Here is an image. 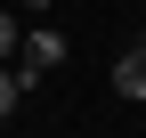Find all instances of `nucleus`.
I'll return each mask as SVG.
<instances>
[{
  "instance_id": "f257e3e1",
  "label": "nucleus",
  "mask_w": 146,
  "mask_h": 138,
  "mask_svg": "<svg viewBox=\"0 0 146 138\" xmlns=\"http://www.w3.org/2000/svg\"><path fill=\"white\" fill-rule=\"evenodd\" d=\"M16 49H25V57H16V90H33L41 73H57V65H65V33H57V25H33Z\"/></svg>"
},
{
  "instance_id": "f03ea898",
  "label": "nucleus",
  "mask_w": 146,
  "mask_h": 138,
  "mask_svg": "<svg viewBox=\"0 0 146 138\" xmlns=\"http://www.w3.org/2000/svg\"><path fill=\"white\" fill-rule=\"evenodd\" d=\"M114 98H130V106L146 98V41L130 49V57H114Z\"/></svg>"
},
{
  "instance_id": "7ed1b4c3",
  "label": "nucleus",
  "mask_w": 146,
  "mask_h": 138,
  "mask_svg": "<svg viewBox=\"0 0 146 138\" xmlns=\"http://www.w3.org/2000/svg\"><path fill=\"white\" fill-rule=\"evenodd\" d=\"M16 98H25V90H16V65L0 57V122H8V114H16Z\"/></svg>"
},
{
  "instance_id": "20e7f679",
  "label": "nucleus",
  "mask_w": 146,
  "mask_h": 138,
  "mask_svg": "<svg viewBox=\"0 0 146 138\" xmlns=\"http://www.w3.org/2000/svg\"><path fill=\"white\" fill-rule=\"evenodd\" d=\"M16 49V8H0V57Z\"/></svg>"
}]
</instances>
